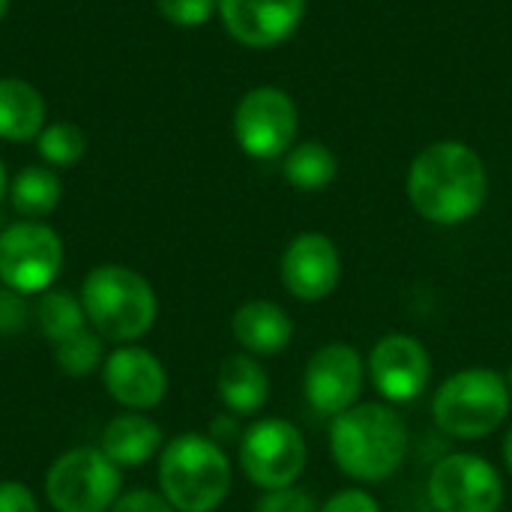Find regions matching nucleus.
<instances>
[{"label": "nucleus", "mask_w": 512, "mask_h": 512, "mask_svg": "<svg viewBox=\"0 0 512 512\" xmlns=\"http://www.w3.org/2000/svg\"><path fill=\"white\" fill-rule=\"evenodd\" d=\"M30 315V306L24 303V294L15 291H0V336H12L18 330H24Z\"/></svg>", "instance_id": "cd10ccee"}, {"label": "nucleus", "mask_w": 512, "mask_h": 512, "mask_svg": "<svg viewBox=\"0 0 512 512\" xmlns=\"http://www.w3.org/2000/svg\"><path fill=\"white\" fill-rule=\"evenodd\" d=\"M78 297L96 336L117 345H132L147 336L159 315L153 285L123 264L93 267L84 276Z\"/></svg>", "instance_id": "20e7f679"}, {"label": "nucleus", "mask_w": 512, "mask_h": 512, "mask_svg": "<svg viewBox=\"0 0 512 512\" xmlns=\"http://www.w3.org/2000/svg\"><path fill=\"white\" fill-rule=\"evenodd\" d=\"M306 15V0H219L228 36L246 48H276L288 42Z\"/></svg>", "instance_id": "2eb2a0df"}, {"label": "nucleus", "mask_w": 512, "mask_h": 512, "mask_svg": "<svg viewBox=\"0 0 512 512\" xmlns=\"http://www.w3.org/2000/svg\"><path fill=\"white\" fill-rule=\"evenodd\" d=\"M282 174H285L288 186H294L297 192H321L336 180L339 162H336V156H333V150L327 144L303 141V144H294L285 153Z\"/></svg>", "instance_id": "412c9836"}, {"label": "nucleus", "mask_w": 512, "mask_h": 512, "mask_svg": "<svg viewBox=\"0 0 512 512\" xmlns=\"http://www.w3.org/2000/svg\"><path fill=\"white\" fill-rule=\"evenodd\" d=\"M108 512H177L159 492L150 489H135V492H123L114 507Z\"/></svg>", "instance_id": "c85d7f7f"}, {"label": "nucleus", "mask_w": 512, "mask_h": 512, "mask_svg": "<svg viewBox=\"0 0 512 512\" xmlns=\"http://www.w3.org/2000/svg\"><path fill=\"white\" fill-rule=\"evenodd\" d=\"M36 153L48 168H72L87 153V135L75 123H45L36 138Z\"/></svg>", "instance_id": "5701e85b"}, {"label": "nucleus", "mask_w": 512, "mask_h": 512, "mask_svg": "<svg viewBox=\"0 0 512 512\" xmlns=\"http://www.w3.org/2000/svg\"><path fill=\"white\" fill-rule=\"evenodd\" d=\"M159 495L177 512L219 510L231 492V459L210 435L186 432L159 453Z\"/></svg>", "instance_id": "7ed1b4c3"}, {"label": "nucleus", "mask_w": 512, "mask_h": 512, "mask_svg": "<svg viewBox=\"0 0 512 512\" xmlns=\"http://www.w3.org/2000/svg\"><path fill=\"white\" fill-rule=\"evenodd\" d=\"M405 192L426 222L453 228L483 210L489 198V171L474 147L462 141H435L414 156Z\"/></svg>", "instance_id": "f257e3e1"}, {"label": "nucleus", "mask_w": 512, "mask_h": 512, "mask_svg": "<svg viewBox=\"0 0 512 512\" xmlns=\"http://www.w3.org/2000/svg\"><path fill=\"white\" fill-rule=\"evenodd\" d=\"M300 114L294 99L279 87L249 90L234 111V138L249 159L270 162L294 147Z\"/></svg>", "instance_id": "9d476101"}, {"label": "nucleus", "mask_w": 512, "mask_h": 512, "mask_svg": "<svg viewBox=\"0 0 512 512\" xmlns=\"http://www.w3.org/2000/svg\"><path fill=\"white\" fill-rule=\"evenodd\" d=\"M432 512H501L504 480L498 468L477 453H450L429 471Z\"/></svg>", "instance_id": "1a4fd4ad"}, {"label": "nucleus", "mask_w": 512, "mask_h": 512, "mask_svg": "<svg viewBox=\"0 0 512 512\" xmlns=\"http://www.w3.org/2000/svg\"><path fill=\"white\" fill-rule=\"evenodd\" d=\"M240 468L246 480L264 492L294 486L306 471V441L303 432L279 417L252 423L240 435Z\"/></svg>", "instance_id": "6e6552de"}, {"label": "nucleus", "mask_w": 512, "mask_h": 512, "mask_svg": "<svg viewBox=\"0 0 512 512\" xmlns=\"http://www.w3.org/2000/svg\"><path fill=\"white\" fill-rule=\"evenodd\" d=\"M279 276L294 300L321 303L342 282V255L327 234L303 231L288 243L279 264Z\"/></svg>", "instance_id": "ddd939ff"}, {"label": "nucleus", "mask_w": 512, "mask_h": 512, "mask_svg": "<svg viewBox=\"0 0 512 512\" xmlns=\"http://www.w3.org/2000/svg\"><path fill=\"white\" fill-rule=\"evenodd\" d=\"M156 9L174 27L195 30L219 12V0H156Z\"/></svg>", "instance_id": "393cba45"}, {"label": "nucleus", "mask_w": 512, "mask_h": 512, "mask_svg": "<svg viewBox=\"0 0 512 512\" xmlns=\"http://www.w3.org/2000/svg\"><path fill=\"white\" fill-rule=\"evenodd\" d=\"M6 9H9V0H0V21L6 18Z\"/></svg>", "instance_id": "473e14b6"}, {"label": "nucleus", "mask_w": 512, "mask_h": 512, "mask_svg": "<svg viewBox=\"0 0 512 512\" xmlns=\"http://www.w3.org/2000/svg\"><path fill=\"white\" fill-rule=\"evenodd\" d=\"M3 228H6V225H3V219H0V234H3Z\"/></svg>", "instance_id": "f704fd0d"}, {"label": "nucleus", "mask_w": 512, "mask_h": 512, "mask_svg": "<svg viewBox=\"0 0 512 512\" xmlns=\"http://www.w3.org/2000/svg\"><path fill=\"white\" fill-rule=\"evenodd\" d=\"M366 378V360L354 345L327 342L303 369V393L318 417L333 420L360 402Z\"/></svg>", "instance_id": "9b49d317"}, {"label": "nucleus", "mask_w": 512, "mask_h": 512, "mask_svg": "<svg viewBox=\"0 0 512 512\" xmlns=\"http://www.w3.org/2000/svg\"><path fill=\"white\" fill-rule=\"evenodd\" d=\"M321 512H384L378 498L366 489H342L336 495H330L324 504H321Z\"/></svg>", "instance_id": "bb28decb"}, {"label": "nucleus", "mask_w": 512, "mask_h": 512, "mask_svg": "<svg viewBox=\"0 0 512 512\" xmlns=\"http://www.w3.org/2000/svg\"><path fill=\"white\" fill-rule=\"evenodd\" d=\"M231 333L243 354L252 357H276L288 351L294 339L291 315L273 300H249L231 318Z\"/></svg>", "instance_id": "dca6fc26"}, {"label": "nucleus", "mask_w": 512, "mask_h": 512, "mask_svg": "<svg viewBox=\"0 0 512 512\" xmlns=\"http://www.w3.org/2000/svg\"><path fill=\"white\" fill-rule=\"evenodd\" d=\"M63 195L60 177L54 174V168L48 165H30L21 168L12 180H9V201L12 210L21 213L24 219H42L48 213L57 210Z\"/></svg>", "instance_id": "aec40b11"}, {"label": "nucleus", "mask_w": 512, "mask_h": 512, "mask_svg": "<svg viewBox=\"0 0 512 512\" xmlns=\"http://www.w3.org/2000/svg\"><path fill=\"white\" fill-rule=\"evenodd\" d=\"M512 408L507 378L486 366L450 375L432 399L435 426L459 441H477L507 423Z\"/></svg>", "instance_id": "39448f33"}, {"label": "nucleus", "mask_w": 512, "mask_h": 512, "mask_svg": "<svg viewBox=\"0 0 512 512\" xmlns=\"http://www.w3.org/2000/svg\"><path fill=\"white\" fill-rule=\"evenodd\" d=\"M330 456L354 483L390 480L408 456V426L387 402H357L330 420Z\"/></svg>", "instance_id": "f03ea898"}, {"label": "nucleus", "mask_w": 512, "mask_h": 512, "mask_svg": "<svg viewBox=\"0 0 512 512\" xmlns=\"http://www.w3.org/2000/svg\"><path fill=\"white\" fill-rule=\"evenodd\" d=\"M45 99L24 78H0V141H36L45 129Z\"/></svg>", "instance_id": "6ab92c4d"}, {"label": "nucleus", "mask_w": 512, "mask_h": 512, "mask_svg": "<svg viewBox=\"0 0 512 512\" xmlns=\"http://www.w3.org/2000/svg\"><path fill=\"white\" fill-rule=\"evenodd\" d=\"M36 321L39 330L57 345L87 327V315L81 306V297L69 291H45L36 303Z\"/></svg>", "instance_id": "4be33fe9"}, {"label": "nucleus", "mask_w": 512, "mask_h": 512, "mask_svg": "<svg viewBox=\"0 0 512 512\" xmlns=\"http://www.w3.org/2000/svg\"><path fill=\"white\" fill-rule=\"evenodd\" d=\"M162 447H165L162 429L138 411H123L111 417L102 429V444H99V450L117 468H141L156 453H162Z\"/></svg>", "instance_id": "f3484780"}, {"label": "nucleus", "mask_w": 512, "mask_h": 512, "mask_svg": "<svg viewBox=\"0 0 512 512\" xmlns=\"http://www.w3.org/2000/svg\"><path fill=\"white\" fill-rule=\"evenodd\" d=\"M120 468L93 447H75L45 474V498L57 512H108L120 498Z\"/></svg>", "instance_id": "423d86ee"}, {"label": "nucleus", "mask_w": 512, "mask_h": 512, "mask_svg": "<svg viewBox=\"0 0 512 512\" xmlns=\"http://www.w3.org/2000/svg\"><path fill=\"white\" fill-rule=\"evenodd\" d=\"M63 270L60 234L39 222L24 219L6 225L0 234V282L15 294H45Z\"/></svg>", "instance_id": "0eeeda50"}, {"label": "nucleus", "mask_w": 512, "mask_h": 512, "mask_svg": "<svg viewBox=\"0 0 512 512\" xmlns=\"http://www.w3.org/2000/svg\"><path fill=\"white\" fill-rule=\"evenodd\" d=\"M6 192H9V177H6V165H3V159H0V201H3Z\"/></svg>", "instance_id": "2f4dec72"}, {"label": "nucleus", "mask_w": 512, "mask_h": 512, "mask_svg": "<svg viewBox=\"0 0 512 512\" xmlns=\"http://www.w3.org/2000/svg\"><path fill=\"white\" fill-rule=\"evenodd\" d=\"M366 375L387 405H405L426 393L432 381V357L417 336L387 333L372 345Z\"/></svg>", "instance_id": "f8f14e48"}, {"label": "nucleus", "mask_w": 512, "mask_h": 512, "mask_svg": "<svg viewBox=\"0 0 512 512\" xmlns=\"http://www.w3.org/2000/svg\"><path fill=\"white\" fill-rule=\"evenodd\" d=\"M0 512H39L33 492L18 480L0 483Z\"/></svg>", "instance_id": "c756f323"}, {"label": "nucleus", "mask_w": 512, "mask_h": 512, "mask_svg": "<svg viewBox=\"0 0 512 512\" xmlns=\"http://www.w3.org/2000/svg\"><path fill=\"white\" fill-rule=\"evenodd\" d=\"M54 360H57L60 372H66L69 378H87L96 369H102V363H105L102 336H96L84 327L81 333L54 345Z\"/></svg>", "instance_id": "b1692460"}, {"label": "nucleus", "mask_w": 512, "mask_h": 512, "mask_svg": "<svg viewBox=\"0 0 512 512\" xmlns=\"http://www.w3.org/2000/svg\"><path fill=\"white\" fill-rule=\"evenodd\" d=\"M102 384L108 396L123 405L126 411H150L162 405L168 393V372L156 354L138 345H120L105 354L102 363Z\"/></svg>", "instance_id": "4468645a"}, {"label": "nucleus", "mask_w": 512, "mask_h": 512, "mask_svg": "<svg viewBox=\"0 0 512 512\" xmlns=\"http://www.w3.org/2000/svg\"><path fill=\"white\" fill-rule=\"evenodd\" d=\"M504 465H507V471L512 474V426L507 429V435H504Z\"/></svg>", "instance_id": "7c9ffc66"}, {"label": "nucleus", "mask_w": 512, "mask_h": 512, "mask_svg": "<svg viewBox=\"0 0 512 512\" xmlns=\"http://www.w3.org/2000/svg\"><path fill=\"white\" fill-rule=\"evenodd\" d=\"M255 512H321V507L309 492H303L297 486H288V489L264 492V498L258 501Z\"/></svg>", "instance_id": "a878e982"}, {"label": "nucleus", "mask_w": 512, "mask_h": 512, "mask_svg": "<svg viewBox=\"0 0 512 512\" xmlns=\"http://www.w3.org/2000/svg\"><path fill=\"white\" fill-rule=\"evenodd\" d=\"M216 393L234 417L258 414L270 399V375L252 354H231L216 375Z\"/></svg>", "instance_id": "a211bd4d"}, {"label": "nucleus", "mask_w": 512, "mask_h": 512, "mask_svg": "<svg viewBox=\"0 0 512 512\" xmlns=\"http://www.w3.org/2000/svg\"><path fill=\"white\" fill-rule=\"evenodd\" d=\"M504 378H507V387H510V396H512V366H510V372H507Z\"/></svg>", "instance_id": "72a5a7b5"}]
</instances>
